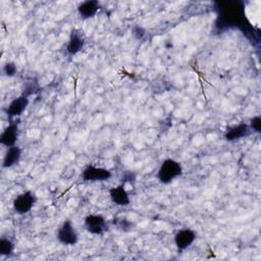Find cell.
<instances>
[{
	"instance_id": "1",
	"label": "cell",
	"mask_w": 261,
	"mask_h": 261,
	"mask_svg": "<svg viewBox=\"0 0 261 261\" xmlns=\"http://www.w3.org/2000/svg\"><path fill=\"white\" fill-rule=\"evenodd\" d=\"M183 173V168L181 164L175 159H166L157 173V178L162 184H170L177 178H179Z\"/></svg>"
},
{
	"instance_id": "2",
	"label": "cell",
	"mask_w": 261,
	"mask_h": 261,
	"mask_svg": "<svg viewBox=\"0 0 261 261\" xmlns=\"http://www.w3.org/2000/svg\"><path fill=\"white\" fill-rule=\"evenodd\" d=\"M58 241L68 246H74L77 244L79 237L71 220H66L57 231Z\"/></svg>"
},
{
	"instance_id": "3",
	"label": "cell",
	"mask_w": 261,
	"mask_h": 261,
	"mask_svg": "<svg viewBox=\"0 0 261 261\" xmlns=\"http://www.w3.org/2000/svg\"><path fill=\"white\" fill-rule=\"evenodd\" d=\"M35 202L36 197L34 193L27 191L17 196L14 200V209L18 214H26L33 208Z\"/></svg>"
},
{
	"instance_id": "4",
	"label": "cell",
	"mask_w": 261,
	"mask_h": 261,
	"mask_svg": "<svg viewBox=\"0 0 261 261\" xmlns=\"http://www.w3.org/2000/svg\"><path fill=\"white\" fill-rule=\"evenodd\" d=\"M82 177L86 182H102L108 181L111 178V173L103 168L89 166L84 170Z\"/></svg>"
},
{
	"instance_id": "5",
	"label": "cell",
	"mask_w": 261,
	"mask_h": 261,
	"mask_svg": "<svg viewBox=\"0 0 261 261\" xmlns=\"http://www.w3.org/2000/svg\"><path fill=\"white\" fill-rule=\"evenodd\" d=\"M85 227L93 235H101L107 230V224L102 215L91 214L85 218Z\"/></svg>"
},
{
	"instance_id": "6",
	"label": "cell",
	"mask_w": 261,
	"mask_h": 261,
	"mask_svg": "<svg viewBox=\"0 0 261 261\" xmlns=\"http://www.w3.org/2000/svg\"><path fill=\"white\" fill-rule=\"evenodd\" d=\"M19 124L17 121H11V123L5 128L2 136H0V143L7 147L16 146L19 139Z\"/></svg>"
},
{
	"instance_id": "7",
	"label": "cell",
	"mask_w": 261,
	"mask_h": 261,
	"mask_svg": "<svg viewBox=\"0 0 261 261\" xmlns=\"http://www.w3.org/2000/svg\"><path fill=\"white\" fill-rule=\"evenodd\" d=\"M28 104H29V98H28V95H26V94L14 99L10 103V105L7 109L9 118L12 119L14 117L20 116L26 110Z\"/></svg>"
},
{
	"instance_id": "8",
	"label": "cell",
	"mask_w": 261,
	"mask_h": 261,
	"mask_svg": "<svg viewBox=\"0 0 261 261\" xmlns=\"http://www.w3.org/2000/svg\"><path fill=\"white\" fill-rule=\"evenodd\" d=\"M196 240V234L194 231L185 229L179 231L175 236V244L179 250H186Z\"/></svg>"
},
{
	"instance_id": "9",
	"label": "cell",
	"mask_w": 261,
	"mask_h": 261,
	"mask_svg": "<svg viewBox=\"0 0 261 261\" xmlns=\"http://www.w3.org/2000/svg\"><path fill=\"white\" fill-rule=\"evenodd\" d=\"M250 133H251V128L248 124L240 123L238 125L230 127L224 134V138L227 141H236L249 136Z\"/></svg>"
},
{
	"instance_id": "10",
	"label": "cell",
	"mask_w": 261,
	"mask_h": 261,
	"mask_svg": "<svg viewBox=\"0 0 261 261\" xmlns=\"http://www.w3.org/2000/svg\"><path fill=\"white\" fill-rule=\"evenodd\" d=\"M85 44V40L80 32L77 30H74L71 34L68 46H67V52L70 55H76L78 52H80Z\"/></svg>"
},
{
	"instance_id": "11",
	"label": "cell",
	"mask_w": 261,
	"mask_h": 261,
	"mask_svg": "<svg viewBox=\"0 0 261 261\" xmlns=\"http://www.w3.org/2000/svg\"><path fill=\"white\" fill-rule=\"evenodd\" d=\"M110 199L111 201L118 206H127L129 204V197L125 189L123 188V185H120L118 187L112 188L109 191Z\"/></svg>"
},
{
	"instance_id": "12",
	"label": "cell",
	"mask_w": 261,
	"mask_h": 261,
	"mask_svg": "<svg viewBox=\"0 0 261 261\" xmlns=\"http://www.w3.org/2000/svg\"><path fill=\"white\" fill-rule=\"evenodd\" d=\"M100 10V4L96 0H88L79 6L78 12L83 19H90L96 16Z\"/></svg>"
},
{
	"instance_id": "13",
	"label": "cell",
	"mask_w": 261,
	"mask_h": 261,
	"mask_svg": "<svg viewBox=\"0 0 261 261\" xmlns=\"http://www.w3.org/2000/svg\"><path fill=\"white\" fill-rule=\"evenodd\" d=\"M21 157H22V150H21L20 147H18V146L10 147L8 152L5 155L3 167L5 169L12 168V167H14V166L19 164Z\"/></svg>"
},
{
	"instance_id": "14",
	"label": "cell",
	"mask_w": 261,
	"mask_h": 261,
	"mask_svg": "<svg viewBox=\"0 0 261 261\" xmlns=\"http://www.w3.org/2000/svg\"><path fill=\"white\" fill-rule=\"evenodd\" d=\"M15 245L10 239L3 238L0 240V255L2 256H10L14 252Z\"/></svg>"
},
{
	"instance_id": "15",
	"label": "cell",
	"mask_w": 261,
	"mask_h": 261,
	"mask_svg": "<svg viewBox=\"0 0 261 261\" xmlns=\"http://www.w3.org/2000/svg\"><path fill=\"white\" fill-rule=\"evenodd\" d=\"M4 73L8 77H13L17 74V67L13 62H8L4 68Z\"/></svg>"
},
{
	"instance_id": "16",
	"label": "cell",
	"mask_w": 261,
	"mask_h": 261,
	"mask_svg": "<svg viewBox=\"0 0 261 261\" xmlns=\"http://www.w3.org/2000/svg\"><path fill=\"white\" fill-rule=\"evenodd\" d=\"M250 128L255 130L256 133H260V129H261V118H260V116H255L251 120Z\"/></svg>"
},
{
	"instance_id": "17",
	"label": "cell",
	"mask_w": 261,
	"mask_h": 261,
	"mask_svg": "<svg viewBox=\"0 0 261 261\" xmlns=\"http://www.w3.org/2000/svg\"><path fill=\"white\" fill-rule=\"evenodd\" d=\"M132 222H129L128 220H126V219H121V220H119V222L117 223V226L120 229V230H122V231H124V232H128V231H130L132 230Z\"/></svg>"
},
{
	"instance_id": "18",
	"label": "cell",
	"mask_w": 261,
	"mask_h": 261,
	"mask_svg": "<svg viewBox=\"0 0 261 261\" xmlns=\"http://www.w3.org/2000/svg\"><path fill=\"white\" fill-rule=\"evenodd\" d=\"M136 179V176L133 173H126L123 176V182H134Z\"/></svg>"
}]
</instances>
